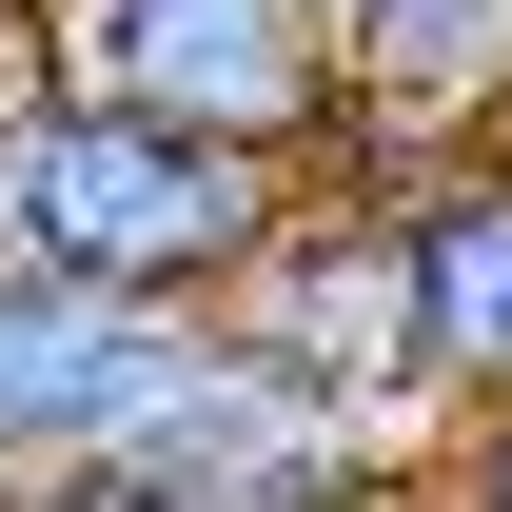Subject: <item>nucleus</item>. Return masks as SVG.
<instances>
[{
    "mask_svg": "<svg viewBox=\"0 0 512 512\" xmlns=\"http://www.w3.org/2000/svg\"><path fill=\"white\" fill-rule=\"evenodd\" d=\"M197 375H217V316H119V296H60L0 256V512L138 453Z\"/></svg>",
    "mask_w": 512,
    "mask_h": 512,
    "instance_id": "20e7f679",
    "label": "nucleus"
},
{
    "mask_svg": "<svg viewBox=\"0 0 512 512\" xmlns=\"http://www.w3.org/2000/svg\"><path fill=\"white\" fill-rule=\"evenodd\" d=\"M316 217V178L276 158H217V138L99 119V99H0V256L60 276V296H119V316H237L256 256Z\"/></svg>",
    "mask_w": 512,
    "mask_h": 512,
    "instance_id": "f257e3e1",
    "label": "nucleus"
},
{
    "mask_svg": "<svg viewBox=\"0 0 512 512\" xmlns=\"http://www.w3.org/2000/svg\"><path fill=\"white\" fill-rule=\"evenodd\" d=\"M0 99H40V0H0Z\"/></svg>",
    "mask_w": 512,
    "mask_h": 512,
    "instance_id": "0eeeda50",
    "label": "nucleus"
},
{
    "mask_svg": "<svg viewBox=\"0 0 512 512\" xmlns=\"http://www.w3.org/2000/svg\"><path fill=\"white\" fill-rule=\"evenodd\" d=\"M316 20H335V40H355V20H375V0H316Z\"/></svg>",
    "mask_w": 512,
    "mask_h": 512,
    "instance_id": "6e6552de",
    "label": "nucleus"
},
{
    "mask_svg": "<svg viewBox=\"0 0 512 512\" xmlns=\"http://www.w3.org/2000/svg\"><path fill=\"white\" fill-rule=\"evenodd\" d=\"M394 197V237H414V375H434V434L453 414H512V138L473 158H414Z\"/></svg>",
    "mask_w": 512,
    "mask_h": 512,
    "instance_id": "39448f33",
    "label": "nucleus"
},
{
    "mask_svg": "<svg viewBox=\"0 0 512 512\" xmlns=\"http://www.w3.org/2000/svg\"><path fill=\"white\" fill-rule=\"evenodd\" d=\"M40 99H99V119L217 138V158H276V178H355V40L316 0H40Z\"/></svg>",
    "mask_w": 512,
    "mask_h": 512,
    "instance_id": "f03ea898",
    "label": "nucleus"
},
{
    "mask_svg": "<svg viewBox=\"0 0 512 512\" xmlns=\"http://www.w3.org/2000/svg\"><path fill=\"white\" fill-rule=\"evenodd\" d=\"M414 512H512V414H453L414 453Z\"/></svg>",
    "mask_w": 512,
    "mask_h": 512,
    "instance_id": "423d86ee",
    "label": "nucleus"
},
{
    "mask_svg": "<svg viewBox=\"0 0 512 512\" xmlns=\"http://www.w3.org/2000/svg\"><path fill=\"white\" fill-rule=\"evenodd\" d=\"M217 335H237L256 375H296L316 414L434 453V375H414V237H394V197H375V178H335L296 237L256 256V296H237Z\"/></svg>",
    "mask_w": 512,
    "mask_h": 512,
    "instance_id": "7ed1b4c3",
    "label": "nucleus"
}]
</instances>
